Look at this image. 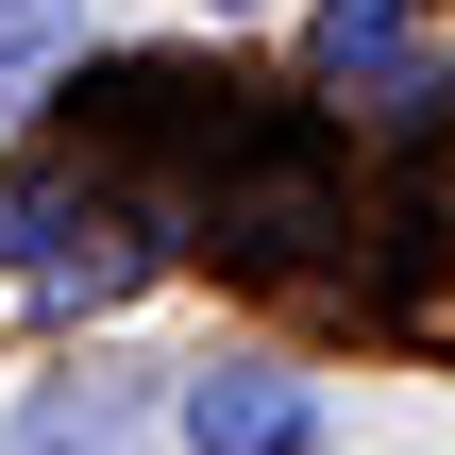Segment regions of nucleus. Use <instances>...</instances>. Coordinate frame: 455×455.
I'll use <instances>...</instances> for the list:
<instances>
[{"label":"nucleus","mask_w":455,"mask_h":455,"mask_svg":"<svg viewBox=\"0 0 455 455\" xmlns=\"http://www.w3.org/2000/svg\"><path fill=\"white\" fill-rule=\"evenodd\" d=\"M321 84H355L371 118H439L455 51H439L422 0H321Z\"/></svg>","instance_id":"nucleus-1"},{"label":"nucleus","mask_w":455,"mask_h":455,"mask_svg":"<svg viewBox=\"0 0 455 455\" xmlns=\"http://www.w3.org/2000/svg\"><path fill=\"white\" fill-rule=\"evenodd\" d=\"M34 17H68V0H0V34H34Z\"/></svg>","instance_id":"nucleus-4"},{"label":"nucleus","mask_w":455,"mask_h":455,"mask_svg":"<svg viewBox=\"0 0 455 455\" xmlns=\"http://www.w3.org/2000/svg\"><path fill=\"white\" fill-rule=\"evenodd\" d=\"M17 455H135V388H118V371H84V388H51V405L17 422Z\"/></svg>","instance_id":"nucleus-3"},{"label":"nucleus","mask_w":455,"mask_h":455,"mask_svg":"<svg viewBox=\"0 0 455 455\" xmlns=\"http://www.w3.org/2000/svg\"><path fill=\"white\" fill-rule=\"evenodd\" d=\"M203 17H253V0H203Z\"/></svg>","instance_id":"nucleus-5"},{"label":"nucleus","mask_w":455,"mask_h":455,"mask_svg":"<svg viewBox=\"0 0 455 455\" xmlns=\"http://www.w3.org/2000/svg\"><path fill=\"white\" fill-rule=\"evenodd\" d=\"M304 439H321V388H287V371H253V355L186 371V455H304Z\"/></svg>","instance_id":"nucleus-2"}]
</instances>
